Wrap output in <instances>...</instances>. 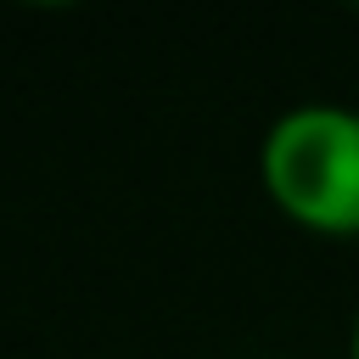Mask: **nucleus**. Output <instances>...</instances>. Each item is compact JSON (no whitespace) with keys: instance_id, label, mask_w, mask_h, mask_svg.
<instances>
[{"instance_id":"obj_2","label":"nucleus","mask_w":359,"mask_h":359,"mask_svg":"<svg viewBox=\"0 0 359 359\" xmlns=\"http://www.w3.org/2000/svg\"><path fill=\"white\" fill-rule=\"evenodd\" d=\"M348 359H359V320H353V337H348Z\"/></svg>"},{"instance_id":"obj_1","label":"nucleus","mask_w":359,"mask_h":359,"mask_svg":"<svg viewBox=\"0 0 359 359\" xmlns=\"http://www.w3.org/2000/svg\"><path fill=\"white\" fill-rule=\"evenodd\" d=\"M264 196L309 236H359V112L337 101L292 107L258 146Z\"/></svg>"}]
</instances>
